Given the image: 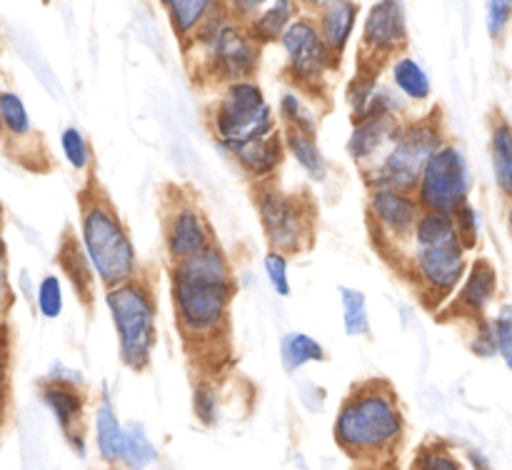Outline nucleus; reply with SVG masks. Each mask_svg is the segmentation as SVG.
Segmentation results:
<instances>
[{
	"label": "nucleus",
	"mask_w": 512,
	"mask_h": 470,
	"mask_svg": "<svg viewBox=\"0 0 512 470\" xmlns=\"http://www.w3.org/2000/svg\"><path fill=\"white\" fill-rule=\"evenodd\" d=\"M470 350L478 358H493L498 355V340H495V328H493V318H478L470 320Z\"/></svg>",
	"instance_id": "obj_36"
},
{
	"label": "nucleus",
	"mask_w": 512,
	"mask_h": 470,
	"mask_svg": "<svg viewBox=\"0 0 512 470\" xmlns=\"http://www.w3.org/2000/svg\"><path fill=\"white\" fill-rule=\"evenodd\" d=\"M488 8V33L490 38H503L505 28H508L512 18V0H485Z\"/></svg>",
	"instance_id": "obj_40"
},
{
	"label": "nucleus",
	"mask_w": 512,
	"mask_h": 470,
	"mask_svg": "<svg viewBox=\"0 0 512 470\" xmlns=\"http://www.w3.org/2000/svg\"><path fill=\"white\" fill-rule=\"evenodd\" d=\"M295 18H298V3H295V0H275L268 10L255 15V18L245 25H248L250 35H253L260 45H268L283 40L285 30L293 25Z\"/></svg>",
	"instance_id": "obj_26"
},
{
	"label": "nucleus",
	"mask_w": 512,
	"mask_h": 470,
	"mask_svg": "<svg viewBox=\"0 0 512 470\" xmlns=\"http://www.w3.org/2000/svg\"><path fill=\"white\" fill-rule=\"evenodd\" d=\"M80 240L75 235H65L58 250V265L68 283L73 285L75 295L85 308H93L95 300V283H98V273H95L93 263H90L85 248H80Z\"/></svg>",
	"instance_id": "obj_21"
},
{
	"label": "nucleus",
	"mask_w": 512,
	"mask_h": 470,
	"mask_svg": "<svg viewBox=\"0 0 512 470\" xmlns=\"http://www.w3.org/2000/svg\"><path fill=\"white\" fill-rule=\"evenodd\" d=\"M300 3H303L308 10H315V13H318V10H323L325 5L333 3V0H300Z\"/></svg>",
	"instance_id": "obj_44"
},
{
	"label": "nucleus",
	"mask_w": 512,
	"mask_h": 470,
	"mask_svg": "<svg viewBox=\"0 0 512 470\" xmlns=\"http://www.w3.org/2000/svg\"><path fill=\"white\" fill-rule=\"evenodd\" d=\"M423 215V205L415 193L393 188H373L368 195V220L373 233L383 240V248L403 250L413 243L415 225Z\"/></svg>",
	"instance_id": "obj_13"
},
{
	"label": "nucleus",
	"mask_w": 512,
	"mask_h": 470,
	"mask_svg": "<svg viewBox=\"0 0 512 470\" xmlns=\"http://www.w3.org/2000/svg\"><path fill=\"white\" fill-rule=\"evenodd\" d=\"M408 43L405 0H378L363 25V68L375 70Z\"/></svg>",
	"instance_id": "obj_14"
},
{
	"label": "nucleus",
	"mask_w": 512,
	"mask_h": 470,
	"mask_svg": "<svg viewBox=\"0 0 512 470\" xmlns=\"http://www.w3.org/2000/svg\"><path fill=\"white\" fill-rule=\"evenodd\" d=\"M403 120L395 115H378V118L358 120L348 138V155L363 168H370L385 155V150L398 138Z\"/></svg>",
	"instance_id": "obj_19"
},
{
	"label": "nucleus",
	"mask_w": 512,
	"mask_h": 470,
	"mask_svg": "<svg viewBox=\"0 0 512 470\" xmlns=\"http://www.w3.org/2000/svg\"><path fill=\"white\" fill-rule=\"evenodd\" d=\"M468 268V248L460 235L438 243H410V253L405 258V270L428 308L450 303Z\"/></svg>",
	"instance_id": "obj_9"
},
{
	"label": "nucleus",
	"mask_w": 512,
	"mask_h": 470,
	"mask_svg": "<svg viewBox=\"0 0 512 470\" xmlns=\"http://www.w3.org/2000/svg\"><path fill=\"white\" fill-rule=\"evenodd\" d=\"M120 460L130 470H145L158 460V450L145 435V428L140 423L123 425V445H120Z\"/></svg>",
	"instance_id": "obj_29"
},
{
	"label": "nucleus",
	"mask_w": 512,
	"mask_h": 470,
	"mask_svg": "<svg viewBox=\"0 0 512 470\" xmlns=\"http://www.w3.org/2000/svg\"><path fill=\"white\" fill-rule=\"evenodd\" d=\"M403 410L385 380L358 385L340 405L335 440L353 458H380L403 438Z\"/></svg>",
	"instance_id": "obj_2"
},
{
	"label": "nucleus",
	"mask_w": 512,
	"mask_h": 470,
	"mask_svg": "<svg viewBox=\"0 0 512 470\" xmlns=\"http://www.w3.org/2000/svg\"><path fill=\"white\" fill-rule=\"evenodd\" d=\"M495 340H498V355L512 370V303H503L493 315Z\"/></svg>",
	"instance_id": "obj_37"
},
{
	"label": "nucleus",
	"mask_w": 512,
	"mask_h": 470,
	"mask_svg": "<svg viewBox=\"0 0 512 470\" xmlns=\"http://www.w3.org/2000/svg\"><path fill=\"white\" fill-rule=\"evenodd\" d=\"M285 135V145H288V155L305 170L310 180L315 183H325L330 173V165L325 153L320 150L318 140L315 135L303 133V130H293V128H283Z\"/></svg>",
	"instance_id": "obj_25"
},
{
	"label": "nucleus",
	"mask_w": 512,
	"mask_h": 470,
	"mask_svg": "<svg viewBox=\"0 0 512 470\" xmlns=\"http://www.w3.org/2000/svg\"><path fill=\"white\" fill-rule=\"evenodd\" d=\"M48 380H55V383H68V385H83V373L80 370L65 368L63 363H55L50 368Z\"/></svg>",
	"instance_id": "obj_43"
},
{
	"label": "nucleus",
	"mask_w": 512,
	"mask_h": 470,
	"mask_svg": "<svg viewBox=\"0 0 512 470\" xmlns=\"http://www.w3.org/2000/svg\"><path fill=\"white\" fill-rule=\"evenodd\" d=\"M255 210L270 248L285 255L310 248L315 233L313 200L300 193H288L270 180L255 185Z\"/></svg>",
	"instance_id": "obj_8"
},
{
	"label": "nucleus",
	"mask_w": 512,
	"mask_h": 470,
	"mask_svg": "<svg viewBox=\"0 0 512 470\" xmlns=\"http://www.w3.org/2000/svg\"><path fill=\"white\" fill-rule=\"evenodd\" d=\"M375 75H378L375 70L363 68V73H358V78L350 83L348 103L350 110H353L355 123L358 120L378 118V115H395V118H400V113H403V103L388 88H383Z\"/></svg>",
	"instance_id": "obj_20"
},
{
	"label": "nucleus",
	"mask_w": 512,
	"mask_h": 470,
	"mask_svg": "<svg viewBox=\"0 0 512 470\" xmlns=\"http://www.w3.org/2000/svg\"><path fill=\"white\" fill-rule=\"evenodd\" d=\"M235 293L238 280L233 263L218 243L183 263L170 265L175 325L188 343L213 345L223 338Z\"/></svg>",
	"instance_id": "obj_1"
},
{
	"label": "nucleus",
	"mask_w": 512,
	"mask_h": 470,
	"mask_svg": "<svg viewBox=\"0 0 512 470\" xmlns=\"http://www.w3.org/2000/svg\"><path fill=\"white\" fill-rule=\"evenodd\" d=\"M453 215H455V223H458V233L460 238H463L465 248L473 250L480 240V230H483V220H480L478 208L468 200V203L460 205Z\"/></svg>",
	"instance_id": "obj_38"
},
{
	"label": "nucleus",
	"mask_w": 512,
	"mask_h": 470,
	"mask_svg": "<svg viewBox=\"0 0 512 470\" xmlns=\"http://www.w3.org/2000/svg\"><path fill=\"white\" fill-rule=\"evenodd\" d=\"M0 120H3V133H5V150L13 153L15 158L23 160L28 165L25 158H48V155H40V145L43 140L38 138V133L33 130V123H30V115L25 103L20 100V95L10 93L5 90L0 95Z\"/></svg>",
	"instance_id": "obj_18"
},
{
	"label": "nucleus",
	"mask_w": 512,
	"mask_h": 470,
	"mask_svg": "<svg viewBox=\"0 0 512 470\" xmlns=\"http://www.w3.org/2000/svg\"><path fill=\"white\" fill-rule=\"evenodd\" d=\"M40 398H43L45 408L53 413L55 423L65 433V440L73 445L75 453L83 458L85 455V440H83V408L85 398L78 390V385L55 383V380H45L40 388Z\"/></svg>",
	"instance_id": "obj_16"
},
{
	"label": "nucleus",
	"mask_w": 512,
	"mask_h": 470,
	"mask_svg": "<svg viewBox=\"0 0 512 470\" xmlns=\"http://www.w3.org/2000/svg\"><path fill=\"white\" fill-rule=\"evenodd\" d=\"M280 43H283L285 58H288V75L300 88H318L328 70L338 65L328 43L320 35L315 18H305V15L295 18Z\"/></svg>",
	"instance_id": "obj_12"
},
{
	"label": "nucleus",
	"mask_w": 512,
	"mask_h": 470,
	"mask_svg": "<svg viewBox=\"0 0 512 470\" xmlns=\"http://www.w3.org/2000/svg\"><path fill=\"white\" fill-rule=\"evenodd\" d=\"M315 20H318L320 35L328 43L333 58H343L345 48L350 43V35L355 30V23H358V5L353 0H333L323 10H318V18Z\"/></svg>",
	"instance_id": "obj_22"
},
{
	"label": "nucleus",
	"mask_w": 512,
	"mask_h": 470,
	"mask_svg": "<svg viewBox=\"0 0 512 470\" xmlns=\"http://www.w3.org/2000/svg\"><path fill=\"white\" fill-rule=\"evenodd\" d=\"M210 133L220 150H233L278 130V118L253 80L228 83L208 113Z\"/></svg>",
	"instance_id": "obj_7"
},
{
	"label": "nucleus",
	"mask_w": 512,
	"mask_h": 470,
	"mask_svg": "<svg viewBox=\"0 0 512 470\" xmlns=\"http://www.w3.org/2000/svg\"><path fill=\"white\" fill-rule=\"evenodd\" d=\"M160 5L168 13L173 33L180 40H190L205 20L223 8V0H160Z\"/></svg>",
	"instance_id": "obj_23"
},
{
	"label": "nucleus",
	"mask_w": 512,
	"mask_h": 470,
	"mask_svg": "<svg viewBox=\"0 0 512 470\" xmlns=\"http://www.w3.org/2000/svg\"><path fill=\"white\" fill-rule=\"evenodd\" d=\"M95 445L100 450V458L105 463H115L120 460V445H123V428L115 415L113 400L110 393L105 390L103 400H100L98 410H95Z\"/></svg>",
	"instance_id": "obj_27"
},
{
	"label": "nucleus",
	"mask_w": 512,
	"mask_h": 470,
	"mask_svg": "<svg viewBox=\"0 0 512 470\" xmlns=\"http://www.w3.org/2000/svg\"><path fill=\"white\" fill-rule=\"evenodd\" d=\"M35 310H38L40 318L55 320L63 315L65 308V295H63V283H60L58 275L48 273L38 280L35 285Z\"/></svg>",
	"instance_id": "obj_32"
},
{
	"label": "nucleus",
	"mask_w": 512,
	"mask_h": 470,
	"mask_svg": "<svg viewBox=\"0 0 512 470\" xmlns=\"http://www.w3.org/2000/svg\"><path fill=\"white\" fill-rule=\"evenodd\" d=\"M490 163L495 185L505 198L512 200V125L503 115H495L490 123Z\"/></svg>",
	"instance_id": "obj_24"
},
{
	"label": "nucleus",
	"mask_w": 512,
	"mask_h": 470,
	"mask_svg": "<svg viewBox=\"0 0 512 470\" xmlns=\"http://www.w3.org/2000/svg\"><path fill=\"white\" fill-rule=\"evenodd\" d=\"M285 153H288V145H285V135L280 130L265 135V138L250 140V143L238 145V148L228 150L230 158L238 163V168L258 183H270L275 178V173L283 165Z\"/></svg>",
	"instance_id": "obj_17"
},
{
	"label": "nucleus",
	"mask_w": 512,
	"mask_h": 470,
	"mask_svg": "<svg viewBox=\"0 0 512 470\" xmlns=\"http://www.w3.org/2000/svg\"><path fill=\"white\" fill-rule=\"evenodd\" d=\"M443 145L445 135L435 115L408 120V123H403L393 145L385 150L383 158L365 168V183L370 190L393 188L403 190V193H415L425 165Z\"/></svg>",
	"instance_id": "obj_5"
},
{
	"label": "nucleus",
	"mask_w": 512,
	"mask_h": 470,
	"mask_svg": "<svg viewBox=\"0 0 512 470\" xmlns=\"http://www.w3.org/2000/svg\"><path fill=\"white\" fill-rule=\"evenodd\" d=\"M508 230H510V238H512V200H508Z\"/></svg>",
	"instance_id": "obj_45"
},
{
	"label": "nucleus",
	"mask_w": 512,
	"mask_h": 470,
	"mask_svg": "<svg viewBox=\"0 0 512 470\" xmlns=\"http://www.w3.org/2000/svg\"><path fill=\"white\" fill-rule=\"evenodd\" d=\"M213 243V228L195 198L183 190L168 195L163 205V248L170 265L203 253Z\"/></svg>",
	"instance_id": "obj_11"
},
{
	"label": "nucleus",
	"mask_w": 512,
	"mask_h": 470,
	"mask_svg": "<svg viewBox=\"0 0 512 470\" xmlns=\"http://www.w3.org/2000/svg\"><path fill=\"white\" fill-rule=\"evenodd\" d=\"M280 120L285 123V128L303 130L310 135L318 133V115L298 93H285L280 98Z\"/></svg>",
	"instance_id": "obj_33"
},
{
	"label": "nucleus",
	"mask_w": 512,
	"mask_h": 470,
	"mask_svg": "<svg viewBox=\"0 0 512 470\" xmlns=\"http://www.w3.org/2000/svg\"><path fill=\"white\" fill-rule=\"evenodd\" d=\"M268 0H223V8L228 10L230 18L240 20V23H250L255 15H260V8Z\"/></svg>",
	"instance_id": "obj_41"
},
{
	"label": "nucleus",
	"mask_w": 512,
	"mask_h": 470,
	"mask_svg": "<svg viewBox=\"0 0 512 470\" xmlns=\"http://www.w3.org/2000/svg\"><path fill=\"white\" fill-rule=\"evenodd\" d=\"M80 243L105 290L143 275L133 238L98 183L80 193Z\"/></svg>",
	"instance_id": "obj_3"
},
{
	"label": "nucleus",
	"mask_w": 512,
	"mask_h": 470,
	"mask_svg": "<svg viewBox=\"0 0 512 470\" xmlns=\"http://www.w3.org/2000/svg\"><path fill=\"white\" fill-rule=\"evenodd\" d=\"M325 358H328L325 348L313 335L293 330V333H285L280 338V360H283V368L288 373H295L308 363H323Z\"/></svg>",
	"instance_id": "obj_28"
},
{
	"label": "nucleus",
	"mask_w": 512,
	"mask_h": 470,
	"mask_svg": "<svg viewBox=\"0 0 512 470\" xmlns=\"http://www.w3.org/2000/svg\"><path fill=\"white\" fill-rule=\"evenodd\" d=\"M60 150H63V158L75 173H88L90 165H93V150H90L88 138L80 128L68 125V128L60 133Z\"/></svg>",
	"instance_id": "obj_34"
},
{
	"label": "nucleus",
	"mask_w": 512,
	"mask_h": 470,
	"mask_svg": "<svg viewBox=\"0 0 512 470\" xmlns=\"http://www.w3.org/2000/svg\"><path fill=\"white\" fill-rule=\"evenodd\" d=\"M495 298H498V270L488 258H475L458 293L450 300V313L465 320L485 318Z\"/></svg>",
	"instance_id": "obj_15"
},
{
	"label": "nucleus",
	"mask_w": 512,
	"mask_h": 470,
	"mask_svg": "<svg viewBox=\"0 0 512 470\" xmlns=\"http://www.w3.org/2000/svg\"><path fill=\"white\" fill-rule=\"evenodd\" d=\"M340 303H343V328L350 338H365L370 335V310L368 298L363 290L340 285Z\"/></svg>",
	"instance_id": "obj_31"
},
{
	"label": "nucleus",
	"mask_w": 512,
	"mask_h": 470,
	"mask_svg": "<svg viewBox=\"0 0 512 470\" xmlns=\"http://www.w3.org/2000/svg\"><path fill=\"white\" fill-rule=\"evenodd\" d=\"M420 470H460L458 460L448 453V450H428L423 458L418 460Z\"/></svg>",
	"instance_id": "obj_42"
},
{
	"label": "nucleus",
	"mask_w": 512,
	"mask_h": 470,
	"mask_svg": "<svg viewBox=\"0 0 512 470\" xmlns=\"http://www.w3.org/2000/svg\"><path fill=\"white\" fill-rule=\"evenodd\" d=\"M195 418L205 425H213L218 420V393L210 383H198L193 393Z\"/></svg>",
	"instance_id": "obj_39"
},
{
	"label": "nucleus",
	"mask_w": 512,
	"mask_h": 470,
	"mask_svg": "<svg viewBox=\"0 0 512 470\" xmlns=\"http://www.w3.org/2000/svg\"><path fill=\"white\" fill-rule=\"evenodd\" d=\"M470 190H473V170L468 155L460 145L445 143L425 165L415 198L420 200L423 210L455 213L470 200Z\"/></svg>",
	"instance_id": "obj_10"
},
{
	"label": "nucleus",
	"mask_w": 512,
	"mask_h": 470,
	"mask_svg": "<svg viewBox=\"0 0 512 470\" xmlns=\"http://www.w3.org/2000/svg\"><path fill=\"white\" fill-rule=\"evenodd\" d=\"M190 43L200 48L205 75L225 80V83L253 78L260 63V48H263L250 35L248 25L230 18L225 8L205 20Z\"/></svg>",
	"instance_id": "obj_6"
},
{
	"label": "nucleus",
	"mask_w": 512,
	"mask_h": 470,
	"mask_svg": "<svg viewBox=\"0 0 512 470\" xmlns=\"http://www.w3.org/2000/svg\"><path fill=\"white\" fill-rule=\"evenodd\" d=\"M263 268L265 275H268V283L270 288L275 290V295L280 298H288L290 295V263H288V255L280 253V250L270 248L263 258Z\"/></svg>",
	"instance_id": "obj_35"
},
{
	"label": "nucleus",
	"mask_w": 512,
	"mask_h": 470,
	"mask_svg": "<svg viewBox=\"0 0 512 470\" xmlns=\"http://www.w3.org/2000/svg\"><path fill=\"white\" fill-rule=\"evenodd\" d=\"M393 83L400 93L405 95L408 100H428L430 93H433V85H430L428 73H425L423 65L418 60L408 58H398L393 63Z\"/></svg>",
	"instance_id": "obj_30"
},
{
	"label": "nucleus",
	"mask_w": 512,
	"mask_h": 470,
	"mask_svg": "<svg viewBox=\"0 0 512 470\" xmlns=\"http://www.w3.org/2000/svg\"><path fill=\"white\" fill-rule=\"evenodd\" d=\"M110 320L118 335V355L125 368L145 370L158 345V303L145 275L105 290Z\"/></svg>",
	"instance_id": "obj_4"
}]
</instances>
